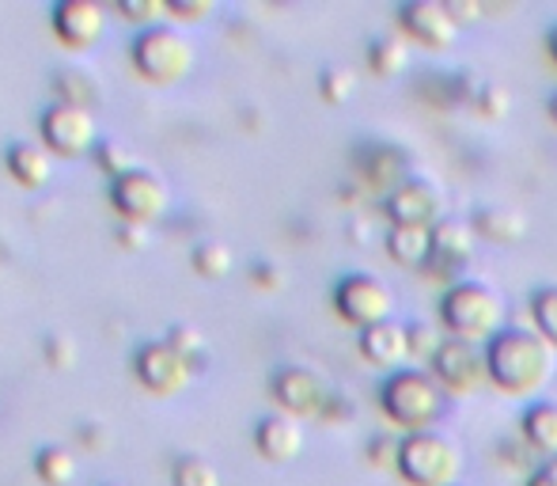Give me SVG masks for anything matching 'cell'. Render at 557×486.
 Instances as JSON below:
<instances>
[{"mask_svg":"<svg viewBox=\"0 0 557 486\" xmlns=\"http://www.w3.org/2000/svg\"><path fill=\"white\" fill-rule=\"evenodd\" d=\"M81 441H84V449H91V452L107 449V429L99 426V422H88V426L81 429Z\"/></svg>","mask_w":557,"mask_h":486,"instance_id":"39","label":"cell"},{"mask_svg":"<svg viewBox=\"0 0 557 486\" xmlns=\"http://www.w3.org/2000/svg\"><path fill=\"white\" fill-rule=\"evenodd\" d=\"M114 240L122 243L125 251H140V247H148V229H145V224H125V221H117Z\"/></svg>","mask_w":557,"mask_h":486,"instance_id":"38","label":"cell"},{"mask_svg":"<svg viewBox=\"0 0 557 486\" xmlns=\"http://www.w3.org/2000/svg\"><path fill=\"white\" fill-rule=\"evenodd\" d=\"M387 251L398 266H413L425 270L433 258V229H410V224H391L387 232Z\"/></svg>","mask_w":557,"mask_h":486,"instance_id":"19","label":"cell"},{"mask_svg":"<svg viewBox=\"0 0 557 486\" xmlns=\"http://www.w3.org/2000/svg\"><path fill=\"white\" fill-rule=\"evenodd\" d=\"M531 316H535V327L550 347H557V285H543L531 301Z\"/></svg>","mask_w":557,"mask_h":486,"instance_id":"29","label":"cell"},{"mask_svg":"<svg viewBox=\"0 0 557 486\" xmlns=\"http://www.w3.org/2000/svg\"><path fill=\"white\" fill-rule=\"evenodd\" d=\"M345 418H352V406L345 403L342 396H331V403H326V411H323V422H345Z\"/></svg>","mask_w":557,"mask_h":486,"instance_id":"40","label":"cell"},{"mask_svg":"<svg viewBox=\"0 0 557 486\" xmlns=\"http://www.w3.org/2000/svg\"><path fill=\"white\" fill-rule=\"evenodd\" d=\"M99 92H103L99 81L91 73H84V69H61V73H53V96L65 107H88V111H96Z\"/></svg>","mask_w":557,"mask_h":486,"instance_id":"22","label":"cell"},{"mask_svg":"<svg viewBox=\"0 0 557 486\" xmlns=\"http://www.w3.org/2000/svg\"><path fill=\"white\" fill-rule=\"evenodd\" d=\"M111 206L117 214V221L125 224H156L163 214H168L171 206V191L168 183H163L160 175H152V171L137 168L129 171V175L114 179L111 183Z\"/></svg>","mask_w":557,"mask_h":486,"instance_id":"6","label":"cell"},{"mask_svg":"<svg viewBox=\"0 0 557 486\" xmlns=\"http://www.w3.org/2000/svg\"><path fill=\"white\" fill-rule=\"evenodd\" d=\"M8 175L20 186H27V191H38L53 175V153L42 141H15L8 148Z\"/></svg>","mask_w":557,"mask_h":486,"instance_id":"18","label":"cell"},{"mask_svg":"<svg viewBox=\"0 0 557 486\" xmlns=\"http://www.w3.org/2000/svg\"><path fill=\"white\" fill-rule=\"evenodd\" d=\"M117 15L137 23L140 31H148V27H160V20L171 15V8L163 0H117Z\"/></svg>","mask_w":557,"mask_h":486,"instance_id":"32","label":"cell"},{"mask_svg":"<svg viewBox=\"0 0 557 486\" xmlns=\"http://www.w3.org/2000/svg\"><path fill=\"white\" fill-rule=\"evenodd\" d=\"M447 12H451L455 23H459V20H474V15H482V8H478L474 0H447Z\"/></svg>","mask_w":557,"mask_h":486,"instance_id":"41","label":"cell"},{"mask_svg":"<svg viewBox=\"0 0 557 486\" xmlns=\"http://www.w3.org/2000/svg\"><path fill=\"white\" fill-rule=\"evenodd\" d=\"M194 270H198L201 278H209V281H221L224 274L232 270V251H227V243L201 240L198 247H194Z\"/></svg>","mask_w":557,"mask_h":486,"instance_id":"27","label":"cell"},{"mask_svg":"<svg viewBox=\"0 0 557 486\" xmlns=\"http://www.w3.org/2000/svg\"><path fill=\"white\" fill-rule=\"evenodd\" d=\"M38 130H42V145L53 156H65V160H76V156L99 148V122L96 111H88V107H65V104L46 107Z\"/></svg>","mask_w":557,"mask_h":486,"instance_id":"8","label":"cell"},{"mask_svg":"<svg viewBox=\"0 0 557 486\" xmlns=\"http://www.w3.org/2000/svg\"><path fill=\"white\" fill-rule=\"evenodd\" d=\"M523 437L535 452L543 457H557V403L550 399H539L523 411Z\"/></svg>","mask_w":557,"mask_h":486,"instance_id":"21","label":"cell"},{"mask_svg":"<svg viewBox=\"0 0 557 486\" xmlns=\"http://www.w3.org/2000/svg\"><path fill=\"white\" fill-rule=\"evenodd\" d=\"M546 53H550V61L557 65V27L550 31V35H546Z\"/></svg>","mask_w":557,"mask_h":486,"instance_id":"43","label":"cell"},{"mask_svg":"<svg viewBox=\"0 0 557 486\" xmlns=\"http://www.w3.org/2000/svg\"><path fill=\"white\" fill-rule=\"evenodd\" d=\"M96 163L107 171V175H111V183H114V179H122V175H129V171H137V160H133L129 145H122V141H99Z\"/></svg>","mask_w":557,"mask_h":486,"instance_id":"30","label":"cell"},{"mask_svg":"<svg viewBox=\"0 0 557 486\" xmlns=\"http://www.w3.org/2000/svg\"><path fill=\"white\" fill-rule=\"evenodd\" d=\"M398 452H403V441H395V437H375L368 445V460L375 467H398Z\"/></svg>","mask_w":557,"mask_h":486,"instance_id":"35","label":"cell"},{"mask_svg":"<svg viewBox=\"0 0 557 486\" xmlns=\"http://www.w3.org/2000/svg\"><path fill=\"white\" fill-rule=\"evenodd\" d=\"M171 20L178 23H194V20H206L213 15V0H171Z\"/></svg>","mask_w":557,"mask_h":486,"instance_id":"36","label":"cell"},{"mask_svg":"<svg viewBox=\"0 0 557 486\" xmlns=\"http://www.w3.org/2000/svg\"><path fill=\"white\" fill-rule=\"evenodd\" d=\"M107 31V8L96 0H61L53 8V35L69 50H91Z\"/></svg>","mask_w":557,"mask_h":486,"instance_id":"13","label":"cell"},{"mask_svg":"<svg viewBox=\"0 0 557 486\" xmlns=\"http://www.w3.org/2000/svg\"><path fill=\"white\" fill-rule=\"evenodd\" d=\"M133 373H137L140 388L152 391V396H160V399H168V396H178V391L190 384L194 368L168 339H160V342H145V347L137 350V357H133Z\"/></svg>","mask_w":557,"mask_h":486,"instance_id":"10","label":"cell"},{"mask_svg":"<svg viewBox=\"0 0 557 486\" xmlns=\"http://www.w3.org/2000/svg\"><path fill=\"white\" fill-rule=\"evenodd\" d=\"M168 342L178 350V354L190 362V368L198 373V368H206L209 365V342H206V335L198 331V327H190V324H175L168 331Z\"/></svg>","mask_w":557,"mask_h":486,"instance_id":"26","label":"cell"},{"mask_svg":"<svg viewBox=\"0 0 557 486\" xmlns=\"http://www.w3.org/2000/svg\"><path fill=\"white\" fill-rule=\"evenodd\" d=\"M474 232L493 243H516L528 236V217L516 209H482L474 221Z\"/></svg>","mask_w":557,"mask_h":486,"instance_id":"23","label":"cell"},{"mask_svg":"<svg viewBox=\"0 0 557 486\" xmlns=\"http://www.w3.org/2000/svg\"><path fill=\"white\" fill-rule=\"evenodd\" d=\"M398 475L410 486H455L462 475V452L451 437L436 429L406 434L398 452Z\"/></svg>","mask_w":557,"mask_h":486,"instance_id":"5","label":"cell"},{"mask_svg":"<svg viewBox=\"0 0 557 486\" xmlns=\"http://www.w3.org/2000/svg\"><path fill=\"white\" fill-rule=\"evenodd\" d=\"M398 23H403V31L413 42L429 46V50H447L459 38V23L447 12L444 0H410L398 12Z\"/></svg>","mask_w":557,"mask_h":486,"instance_id":"12","label":"cell"},{"mask_svg":"<svg viewBox=\"0 0 557 486\" xmlns=\"http://www.w3.org/2000/svg\"><path fill=\"white\" fill-rule=\"evenodd\" d=\"M171 483L175 486H221V472L209 464L206 457H178L171 467Z\"/></svg>","mask_w":557,"mask_h":486,"instance_id":"28","label":"cell"},{"mask_svg":"<svg viewBox=\"0 0 557 486\" xmlns=\"http://www.w3.org/2000/svg\"><path fill=\"white\" fill-rule=\"evenodd\" d=\"M334 308H337V316H342L345 324L368 331V327L387 324V319H391L395 293L387 289V281L372 278V274H349V278L337 281Z\"/></svg>","mask_w":557,"mask_h":486,"instance_id":"7","label":"cell"},{"mask_svg":"<svg viewBox=\"0 0 557 486\" xmlns=\"http://www.w3.org/2000/svg\"><path fill=\"white\" fill-rule=\"evenodd\" d=\"M107 486H117V483H107Z\"/></svg>","mask_w":557,"mask_h":486,"instance_id":"45","label":"cell"},{"mask_svg":"<svg viewBox=\"0 0 557 486\" xmlns=\"http://www.w3.org/2000/svg\"><path fill=\"white\" fill-rule=\"evenodd\" d=\"M360 354L380 368H398L413 357L410 354V327L395 324V319L368 327V331H360Z\"/></svg>","mask_w":557,"mask_h":486,"instance_id":"17","label":"cell"},{"mask_svg":"<svg viewBox=\"0 0 557 486\" xmlns=\"http://www.w3.org/2000/svg\"><path fill=\"white\" fill-rule=\"evenodd\" d=\"M444 324L451 331V339L482 342L497 339L500 324H505V301L497 289L482 285V281H459L444 293Z\"/></svg>","mask_w":557,"mask_h":486,"instance_id":"3","label":"cell"},{"mask_svg":"<svg viewBox=\"0 0 557 486\" xmlns=\"http://www.w3.org/2000/svg\"><path fill=\"white\" fill-rule=\"evenodd\" d=\"M42 357H46V365H50V368H69L76 362V342L69 339V335H61V331L46 335Z\"/></svg>","mask_w":557,"mask_h":486,"instance_id":"33","label":"cell"},{"mask_svg":"<svg viewBox=\"0 0 557 486\" xmlns=\"http://www.w3.org/2000/svg\"><path fill=\"white\" fill-rule=\"evenodd\" d=\"M255 449L270 464H288L304 452V426L293 414H265L255 429Z\"/></svg>","mask_w":557,"mask_h":486,"instance_id":"15","label":"cell"},{"mask_svg":"<svg viewBox=\"0 0 557 486\" xmlns=\"http://www.w3.org/2000/svg\"><path fill=\"white\" fill-rule=\"evenodd\" d=\"M250 281H255L258 289H281L285 285V274H281L277 263H255L250 266Z\"/></svg>","mask_w":557,"mask_h":486,"instance_id":"37","label":"cell"},{"mask_svg":"<svg viewBox=\"0 0 557 486\" xmlns=\"http://www.w3.org/2000/svg\"><path fill=\"white\" fill-rule=\"evenodd\" d=\"M433 376L441 380L444 391H455V396H470L478 384L490 376V365H485V354L478 350V342L467 339H444L441 354L433 357Z\"/></svg>","mask_w":557,"mask_h":486,"instance_id":"11","label":"cell"},{"mask_svg":"<svg viewBox=\"0 0 557 486\" xmlns=\"http://www.w3.org/2000/svg\"><path fill=\"white\" fill-rule=\"evenodd\" d=\"M368 65L375 76H398L410 65V46L403 42V35H383L368 46Z\"/></svg>","mask_w":557,"mask_h":486,"instance_id":"24","label":"cell"},{"mask_svg":"<svg viewBox=\"0 0 557 486\" xmlns=\"http://www.w3.org/2000/svg\"><path fill=\"white\" fill-rule=\"evenodd\" d=\"M406 171H410V156H406L403 148H395V145L368 148L364 160H360V179H364V191L387 194V198L403 183H410V179H406Z\"/></svg>","mask_w":557,"mask_h":486,"instance_id":"16","label":"cell"},{"mask_svg":"<svg viewBox=\"0 0 557 486\" xmlns=\"http://www.w3.org/2000/svg\"><path fill=\"white\" fill-rule=\"evenodd\" d=\"M550 119H554V125H557V92L550 96Z\"/></svg>","mask_w":557,"mask_h":486,"instance_id":"44","label":"cell"},{"mask_svg":"<svg viewBox=\"0 0 557 486\" xmlns=\"http://www.w3.org/2000/svg\"><path fill=\"white\" fill-rule=\"evenodd\" d=\"M76 467L81 464H76L73 449H65V445H46L35 457V475L46 486H69L76 479Z\"/></svg>","mask_w":557,"mask_h":486,"instance_id":"25","label":"cell"},{"mask_svg":"<svg viewBox=\"0 0 557 486\" xmlns=\"http://www.w3.org/2000/svg\"><path fill=\"white\" fill-rule=\"evenodd\" d=\"M319 92H323L326 104H349L352 92H357V76H352V69H345V65H331V69H323V76H319Z\"/></svg>","mask_w":557,"mask_h":486,"instance_id":"31","label":"cell"},{"mask_svg":"<svg viewBox=\"0 0 557 486\" xmlns=\"http://www.w3.org/2000/svg\"><path fill=\"white\" fill-rule=\"evenodd\" d=\"M391 224H410V229H436L444 221V194L425 179H410L387 198Z\"/></svg>","mask_w":557,"mask_h":486,"instance_id":"14","label":"cell"},{"mask_svg":"<svg viewBox=\"0 0 557 486\" xmlns=\"http://www.w3.org/2000/svg\"><path fill=\"white\" fill-rule=\"evenodd\" d=\"M478 247V232L474 224L467 221H455V217H444L441 224L433 229V255L444 258L451 266H462Z\"/></svg>","mask_w":557,"mask_h":486,"instance_id":"20","label":"cell"},{"mask_svg":"<svg viewBox=\"0 0 557 486\" xmlns=\"http://www.w3.org/2000/svg\"><path fill=\"white\" fill-rule=\"evenodd\" d=\"M528 486H557V457L546 460V464L528 479Z\"/></svg>","mask_w":557,"mask_h":486,"instance_id":"42","label":"cell"},{"mask_svg":"<svg viewBox=\"0 0 557 486\" xmlns=\"http://www.w3.org/2000/svg\"><path fill=\"white\" fill-rule=\"evenodd\" d=\"M383 411L391 422H398L410 434L429 429L444 414V388L433 373L421 368H398L387 384H383Z\"/></svg>","mask_w":557,"mask_h":486,"instance_id":"4","label":"cell"},{"mask_svg":"<svg viewBox=\"0 0 557 486\" xmlns=\"http://www.w3.org/2000/svg\"><path fill=\"white\" fill-rule=\"evenodd\" d=\"M441 347H444V339L433 331L429 324H410V354L413 357H429L433 362L436 354H441Z\"/></svg>","mask_w":557,"mask_h":486,"instance_id":"34","label":"cell"},{"mask_svg":"<svg viewBox=\"0 0 557 486\" xmlns=\"http://www.w3.org/2000/svg\"><path fill=\"white\" fill-rule=\"evenodd\" d=\"M273 399H277L281 414H293V418H323L326 403H331L334 391L326 388V380L315 368L304 365H285L270 384Z\"/></svg>","mask_w":557,"mask_h":486,"instance_id":"9","label":"cell"},{"mask_svg":"<svg viewBox=\"0 0 557 486\" xmlns=\"http://www.w3.org/2000/svg\"><path fill=\"white\" fill-rule=\"evenodd\" d=\"M194 61H198V50H194L190 35L171 23H160V27H148L133 38V69L137 76H145L148 84H178L190 76Z\"/></svg>","mask_w":557,"mask_h":486,"instance_id":"2","label":"cell"},{"mask_svg":"<svg viewBox=\"0 0 557 486\" xmlns=\"http://www.w3.org/2000/svg\"><path fill=\"white\" fill-rule=\"evenodd\" d=\"M490 380L508 396H535L557 373V347L539 331H500L485 347Z\"/></svg>","mask_w":557,"mask_h":486,"instance_id":"1","label":"cell"}]
</instances>
